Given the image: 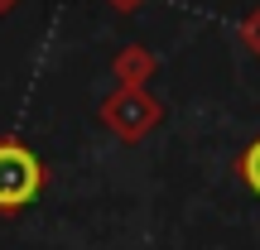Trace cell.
Returning <instances> with one entry per match:
<instances>
[{
  "instance_id": "7",
  "label": "cell",
  "mask_w": 260,
  "mask_h": 250,
  "mask_svg": "<svg viewBox=\"0 0 260 250\" xmlns=\"http://www.w3.org/2000/svg\"><path fill=\"white\" fill-rule=\"evenodd\" d=\"M10 5H19V0H0V15H5V10H10Z\"/></svg>"
},
{
  "instance_id": "6",
  "label": "cell",
  "mask_w": 260,
  "mask_h": 250,
  "mask_svg": "<svg viewBox=\"0 0 260 250\" xmlns=\"http://www.w3.org/2000/svg\"><path fill=\"white\" fill-rule=\"evenodd\" d=\"M106 5H111V10H121V15H130V10H135V5H145V0H106Z\"/></svg>"
},
{
  "instance_id": "2",
  "label": "cell",
  "mask_w": 260,
  "mask_h": 250,
  "mask_svg": "<svg viewBox=\"0 0 260 250\" xmlns=\"http://www.w3.org/2000/svg\"><path fill=\"white\" fill-rule=\"evenodd\" d=\"M96 121L111 130L121 145H140L149 130H159L164 121V101L149 87H116L96 101Z\"/></svg>"
},
{
  "instance_id": "5",
  "label": "cell",
  "mask_w": 260,
  "mask_h": 250,
  "mask_svg": "<svg viewBox=\"0 0 260 250\" xmlns=\"http://www.w3.org/2000/svg\"><path fill=\"white\" fill-rule=\"evenodd\" d=\"M236 39L246 44V53H255V58H260V5L241 19V24H236Z\"/></svg>"
},
{
  "instance_id": "1",
  "label": "cell",
  "mask_w": 260,
  "mask_h": 250,
  "mask_svg": "<svg viewBox=\"0 0 260 250\" xmlns=\"http://www.w3.org/2000/svg\"><path fill=\"white\" fill-rule=\"evenodd\" d=\"M48 188V164L19 135H0V217H19Z\"/></svg>"
},
{
  "instance_id": "3",
  "label": "cell",
  "mask_w": 260,
  "mask_h": 250,
  "mask_svg": "<svg viewBox=\"0 0 260 250\" xmlns=\"http://www.w3.org/2000/svg\"><path fill=\"white\" fill-rule=\"evenodd\" d=\"M154 67L159 63H154V53H149L145 44H125L121 53L111 58V73H116V82H121V87H145L149 77H154Z\"/></svg>"
},
{
  "instance_id": "4",
  "label": "cell",
  "mask_w": 260,
  "mask_h": 250,
  "mask_svg": "<svg viewBox=\"0 0 260 250\" xmlns=\"http://www.w3.org/2000/svg\"><path fill=\"white\" fill-rule=\"evenodd\" d=\"M232 168H236V178H241V183H246V188H251V193L260 197V130H255L251 139H246L241 149H236Z\"/></svg>"
}]
</instances>
